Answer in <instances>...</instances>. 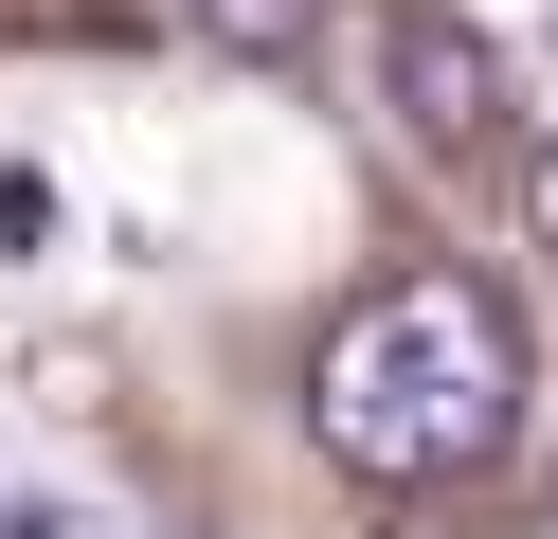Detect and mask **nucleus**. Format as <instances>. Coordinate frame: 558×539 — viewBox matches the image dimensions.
<instances>
[{"instance_id": "f257e3e1", "label": "nucleus", "mask_w": 558, "mask_h": 539, "mask_svg": "<svg viewBox=\"0 0 558 539\" xmlns=\"http://www.w3.org/2000/svg\"><path fill=\"white\" fill-rule=\"evenodd\" d=\"M306 431L361 486H486L522 450V306L469 287V270L361 287L325 323V359H306Z\"/></svg>"}, {"instance_id": "f03ea898", "label": "nucleus", "mask_w": 558, "mask_h": 539, "mask_svg": "<svg viewBox=\"0 0 558 539\" xmlns=\"http://www.w3.org/2000/svg\"><path fill=\"white\" fill-rule=\"evenodd\" d=\"M378 72H397V126L433 144V162H486V144H505V54H486L450 0H397V19H378Z\"/></svg>"}, {"instance_id": "7ed1b4c3", "label": "nucleus", "mask_w": 558, "mask_h": 539, "mask_svg": "<svg viewBox=\"0 0 558 539\" xmlns=\"http://www.w3.org/2000/svg\"><path fill=\"white\" fill-rule=\"evenodd\" d=\"M181 36H198V54H234V72H289L306 36H325V0H181Z\"/></svg>"}, {"instance_id": "20e7f679", "label": "nucleus", "mask_w": 558, "mask_h": 539, "mask_svg": "<svg viewBox=\"0 0 558 539\" xmlns=\"http://www.w3.org/2000/svg\"><path fill=\"white\" fill-rule=\"evenodd\" d=\"M54 234H73V198H54V180H37V162H0V252H19V270H37V252H54Z\"/></svg>"}, {"instance_id": "39448f33", "label": "nucleus", "mask_w": 558, "mask_h": 539, "mask_svg": "<svg viewBox=\"0 0 558 539\" xmlns=\"http://www.w3.org/2000/svg\"><path fill=\"white\" fill-rule=\"evenodd\" d=\"M522 234L558 252V144H522Z\"/></svg>"}, {"instance_id": "423d86ee", "label": "nucleus", "mask_w": 558, "mask_h": 539, "mask_svg": "<svg viewBox=\"0 0 558 539\" xmlns=\"http://www.w3.org/2000/svg\"><path fill=\"white\" fill-rule=\"evenodd\" d=\"M0 539H90V522H73V503H0Z\"/></svg>"}]
</instances>
